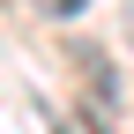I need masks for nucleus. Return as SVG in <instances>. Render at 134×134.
Masks as SVG:
<instances>
[{
  "instance_id": "1",
  "label": "nucleus",
  "mask_w": 134,
  "mask_h": 134,
  "mask_svg": "<svg viewBox=\"0 0 134 134\" xmlns=\"http://www.w3.org/2000/svg\"><path fill=\"white\" fill-rule=\"evenodd\" d=\"M37 8H45V15H60V23H67V15H82L90 0H37Z\"/></svg>"
},
{
  "instance_id": "2",
  "label": "nucleus",
  "mask_w": 134,
  "mask_h": 134,
  "mask_svg": "<svg viewBox=\"0 0 134 134\" xmlns=\"http://www.w3.org/2000/svg\"><path fill=\"white\" fill-rule=\"evenodd\" d=\"M119 30H127V45H134V0H127V8H119Z\"/></svg>"
},
{
  "instance_id": "3",
  "label": "nucleus",
  "mask_w": 134,
  "mask_h": 134,
  "mask_svg": "<svg viewBox=\"0 0 134 134\" xmlns=\"http://www.w3.org/2000/svg\"><path fill=\"white\" fill-rule=\"evenodd\" d=\"M52 134H90V127H75V119H60V127H52Z\"/></svg>"
}]
</instances>
